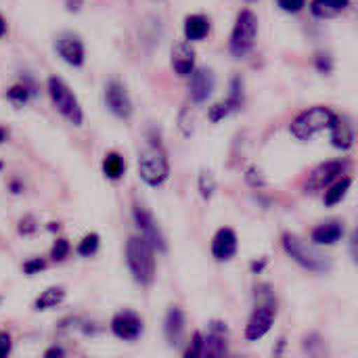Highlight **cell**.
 I'll return each mask as SVG.
<instances>
[{"label":"cell","mask_w":358,"mask_h":358,"mask_svg":"<svg viewBox=\"0 0 358 358\" xmlns=\"http://www.w3.org/2000/svg\"><path fill=\"white\" fill-rule=\"evenodd\" d=\"M126 264L141 285H151L155 279V248L141 235L126 241Z\"/></svg>","instance_id":"6da1fadb"},{"label":"cell","mask_w":358,"mask_h":358,"mask_svg":"<svg viewBox=\"0 0 358 358\" xmlns=\"http://www.w3.org/2000/svg\"><path fill=\"white\" fill-rule=\"evenodd\" d=\"M283 250L287 252V256H292L294 262H298L302 268H306L310 273H329L331 271V260L327 256H323L315 245L306 243L302 237H298L294 233L283 235Z\"/></svg>","instance_id":"7a4b0ae2"},{"label":"cell","mask_w":358,"mask_h":358,"mask_svg":"<svg viewBox=\"0 0 358 358\" xmlns=\"http://www.w3.org/2000/svg\"><path fill=\"white\" fill-rule=\"evenodd\" d=\"M48 96L52 107L73 126H82L84 124V111L82 105L78 103L73 90L59 78V76H50L48 78Z\"/></svg>","instance_id":"3957f363"},{"label":"cell","mask_w":358,"mask_h":358,"mask_svg":"<svg viewBox=\"0 0 358 358\" xmlns=\"http://www.w3.org/2000/svg\"><path fill=\"white\" fill-rule=\"evenodd\" d=\"M336 113L329 109V107H323V105H317V107H310L306 111H302L294 122H292V134L298 138V141H310L317 132L321 130H329L336 122Z\"/></svg>","instance_id":"277c9868"},{"label":"cell","mask_w":358,"mask_h":358,"mask_svg":"<svg viewBox=\"0 0 358 358\" xmlns=\"http://www.w3.org/2000/svg\"><path fill=\"white\" fill-rule=\"evenodd\" d=\"M138 174H141L143 182L149 187H159L168 180L170 166H168V157L159 145H151L138 155Z\"/></svg>","instance_id":"5b68a950"},{"label":"cell","mask_w":358,"mask_h":358,"mask_svg":"<svg viewBox=\"0 0 358 358\" xmlns=\"http://www.w3.org/2000/svg\"><path fill=\"white\" fill-rule=\"evenodd\" d=\"M256 36H258V17L250 8H243L237 15L235 27L231 34V52L235 57H245L252 50Z\"/></svg>","instance_id":"8992f818"},{"label":"cell","mask_w":358,"mask_h":358,"mask_svg":"<svg viewBox=\"0 0 358 358\" xmlns=\"http://www.w3.org/2000/svg\"><path fill=\"white\" fill-rule=\"evenodd\" d=\"M346 168H348V164L342 162V159H334V162L321 164L319 168L313 170V174L306 180V193H319V191L327 189L329 185H334L344 174Z\"/></svg>","instance_id":"52a82bcc"},{"label":"cell","mask_w":358,"mask_h":358,"mask_svg":"<svg viewBox=\"0 0 358 358\" xmlns=\"http://www.w3.org/2000/svg\"><path fill=\"white\" fill-rule=\"evenodd\" d=\"M132 216H134V222H136L141 235H143L157 252H166V250H168V243H166V237H164V233H162L157 220L153 218V214H151L147 208H143V206H134Z\"/></svg>","instance_id":"ba28073f"},{"label":"cell","mask_w":358,"mask_h":358,"mask_svg":"<svg viewBox=\"0 0 358 358\" xmlns=\"http://www.w3.org/2000/svg\"><path fill=\"white\" fill-rule=\"evenodd\" d=\"M105 105H107L109 113H113L120 120H128L132 115V101L128 96V90L117 80L107 82V86H105Z\"/></svg>","instance_id":"9c48e42d"},{"label":"cell","mask_w":358,"mask_h":358,"mask_svg":"<svg viewBox=\"0 0 358 358\" xmlns=\"http://www.w3.org/2000/svg\"><path fill=\"white\" fill-rule=\"evenodd\" d=\"M55 50L57 55L69 63L71 67H82L84 61H86V48H84V42L80 40V36H76L73 31H65L57 38L55 42Z\"/></svg>","instance_id":"30bf717a"},{"label":"cell","mask_w":358,"mask_h":358,"mask_svg":"<svg viewBox=\"0 0 358 358\" xmlns=\"http://www.w3.org/2000/svg\"><path fill=\"white\" fill-rule=\"evenodd\" d=\"M111 331L124 342H134L143 334V319L134 310H122L111 319Z\"/></svg>","instance_id":"8fae6325"},{"label":"cell","mask_w":358,"mask_h":358,"mask_svg":"<svg viewBox=\"0 0 358 358\" xmlns=\"http://www.w3.org/2000/svg\"><path fill=\"white\" fill-rule=\"evenodd\" d=\"M275 308L271 306V304H262V306H258L254 313H252V317H250V321H248V325H245V338L250 340V342H258L260 338H264L268 331H271V327H273V323H275Z\"/></svg>","instance_id":"7c38bea8"},{"label":"cell","mask_w":358,"mask_h":358,"mask_svg":"<svg viewBox=\"0 0 358 358\" xmlns=\"http://www.w3.org/2000/svg\"><path fill=\"white\" fill-rule=\"evenodd\" d=\"M237 254V235L233 229H218L212 239V256L218 262H227Z\"/></svg>","instance_id":"4fadbf2b"},{"label":"cell","mask_w":358,"mask_h":358,"mask_svg":"<svg viewBox=\"0 0 358 358\" xmlns=\"http://www.w3.org/2000/svg\"><path fill=\"white\" fill-rule=\"evenodd\" d=\"M172 69L178 76H191L195 69V50L191 46V40H182L174 44L172 48Z\"/></svg>","instance_id":"5bb4252c"},{"label":"cell","mask_w":358,"mask_h":358,"mask_svg":"<svg viewBox=\"0 0 358 358\" xmlns=\"http://www.w3.org/2000/svg\"><path fill=\"white\" fill-rule=\"evenodd\" d=\"M243 103V94H241V82L239 80H233L231 84V92L224 101L216 103L212 109H210V120L212 122H220L224 120L227 115H231L233 111H237Z\"/></svg>","instance_id":"9a60e30c"},{"label":"cell","mask_w":358,"mask_h":358,"mask_svg":"<svg viewBox=\"0 0 358 358\" xmlns=\"http://www.w3.org/2000/svg\"><path fill=\"white\" fill-rule=\"evenodd\" d=\"M189 90H191V99H193L195 103L208 101V96H210L212 90H214V76H212V71L206 69V67L193 69Z\"/></svg>","instance_id":"2e32d148"},{"label":"cell","mask_w":358,"mask_h":358,"mask_svg":"<svg viewBox=\"0 0 358 358\" xmlns=\"http://www.w3.org/2000/svg\"><path fill=\"white\" fill-rule=\"evenodd\" d=\"M164 334H166V340L172 344V346H178L182 336H185V313L180 308H170L168 315H166V323H164Z\"/></svg>","instance_id":"e0dca14e"},{"label":"cell","mask_w":358,"mask_h":358,"mask_svg":"<svg viewBox=\"0 0 358 358\" xmlns=\"http://www.w3.org/2000/svg\"><path fill=\"white\" fill-rule=\"evenodd\" d=\"M344 235V229H342V222L338 220H329V222H323L319 227L313 229V241L317 245H336Z\"/></svg>","instance_id":"ac0fdd59"},{"label":"cell","mask_w":358,"mask_h":358,"mask_svg":"<svg viewBox=\"0 0 358 358\" xmlns=\"http://www.w3.org/2000/svg\"><path fill=\"white\" fill-rule=\"evenodd\" d=\"M224 331L227 327H216V323L212 325V331L208 336H203V357H224L227 355V340H224Z\"/></svg>","instance_id":"d6986e66"},{"label":"cell","mask_w":358,"mask_h":358,"mask_svg":"<svg viewBox=\"0 0 358 358\" xmlns=\"http://www.w3.org/2000/svg\"><path fill=\"white\" fill-rule=\"evenodd\" d=\"M210 34V21L203 15H189L185 19V38L191 42H199Z\"/></svg>","instance_id":"ffe728a7"},{"label":"cell","mask_w":358,"mask_h":358,"mask_svg":"<svg viewBox=\"0 0 358 358\" xmlns=\"http://www.w3.org/2000/svg\"><path fill=\"white\" fill-rule=\"evenodd\" d=\"M331 130V145L338 147V149H350L352 143H355V132L350 128V124L342 117H336L334 126L329 128Z\"/></svg>","instance_id":"44dd1931"},{"label":"cell","mask_w":358,"mask_h":358,"mask_svg":"<svg viewBox=\"0 0 358 358\" xmlns=\"http://www.w3.org/2000/svg\"><path fill=\"white\" fill-rule=\"evenodd\" d=\"M350 187H352V178H350V176H340L334 185H329V187L325 189V197H323L325 206H327V208L338 206V203L348 195Z\"/></svg>","instance_id":"7402d4cb"},{"label":"cell","mask_w":358,"mask_h":358,"mask_svg":"<svg viewBox=\"0 0 358 358\" xmlns=\"http://www.w3.org/2000/svg\"><path fill=\"white\" fill-rule=\"evenodd\" d=\"M63 300H65V289H63V287H59V285L48 287V289H44V292L36 298V302H34V310L44 313V310H48V308L59 306Z\"/></svg>","instance_id":"603a6c76"},{"label":"cell","mask_w":358,"mask_h":358,"mask_svg":"<svg viewBox=\"0 0 358 358\" xmlns=\"http://www.w3.org/2000/svg\"><path fill=\"white\" fill-rule=\"evenodd\" d=\"M124 172H126V162H124V157H122L120 153H115V151L107 153L105 159H103V174H105L109 180H120V178L124 176Z\"/></svg>","instance_id":"cb8c5ba5"},{"label":"cell","mask_w":358,"mask_h":358,"mask_svg":"<svg viewBox=\"0 0 358 358\" xmlns=\"http://www.w3.org/2000/svg\"><path fill=\"white\" fill-rule=\"evenodd\" d=\"M348 4H350V0H313L310 8L317 17H336Z\"/></svg>","instance_id":"d4e9b609"},{"label":"cell","mask_w":358,"mask_h":358,"mask_svg":"<svg viewBox=\"0 0 358 358\" xmlns=\"http://www.w3.org/2000/svg\"><path fill=\"white\" fill-rule=\"evenodd\" d=\"M31 94H36V90H31L29 84H15L6 90V99L15 105H25L31 99Z\"/></svg>","instance_id":"484cf974"},{"label":"cell","mask_w":358,"mask_h":358,"mask_svg":"<svg viewBox=\"0 0 358 358\" xmlns=\"http://www.w3.org/2000/svg\"><path fill=\"white\" fill-rule=\"evenodd\" d=\"M99 245H101V237H99L96 233H88V235L80 241L78 254H80L82 258H90V256H94V254L99 252Z\"/></svg>","instance_id":"4316f807"},{"label":"cell","mask_w":358,"mask_h":358,"mask_svg":"<svg viewBox=\"0 0 358 358\" xmlns=\"http://www.w3.org/2000/svg\"><path fill=\"white\" fill-rule=\"evenodd\" d=\"M214 189H216V180H214V176L210 174V172H201L199 174V193H201V197L203 199H210L212 195H214Z\"/></svg>","instance_id":"83f0119b"},{"label":"cell","mask_w":358,"mask_h":358,"mask_svg":"<svg viewBox=\"0 0 358 358\" xmlns=\"http://www.w3.org/2000/svg\"><path fill=\"white\" fill-rule=\"evenodd\" d=\"M69 252H71L69 241H67V239H57L55 245H52V250H50V258H52L55 262H63V260L69 256Z\"/></svg>","instance_id":"f1b7e54d"},{"label":"cell","mask_w":358,"mask_h":358,"mask_svg":"<svg viewBox=\"0 0 358 358\" xmlns=\"http://www.w3.org/2000/svg\"><path fill=\"white\" fill-rule=\"evenodd\" d=\"M48 264H46V260L44 258H31V260H27V262H23V273L27 275V277H34V275H38V273H42L44 268H46Z\"/></svg>","instance_id":"f546056e"},{"label":"cell","mask_w":358,"mask_h":358,"mask_svg":"<svg viewBox=\"0 0 358 358\" xmlns=\"http://www.w3.org/2000/svg\"><path fill=\"white\" fill-rule=\"evenodd\" d=\"M17 231H19V235H23V237H29V235H34L36 231H38V224H36V218L34 216H23L21 220H19V224H17Z\"/></svg>","instance_id":"4dcf8cb0"},{"label":"cell","mask_w":358,"mask_h":358,"mask_svg":"<svg viewBox=\"0 0 358 358\" xmlns=\"http://www.w3.org/2000/svg\"><path fill=\"white\" fill-rule=\"evenodd\" d=\"M82 327V321L80 319H76V317H67V319H61L59 321V334H71V331H76V329H80Z\"/></svg>","instance_id":"1f68e13d"},{"label":"cell","mask_w":358,"mask_h":358,"mask_svg":"<svg viewBox=\"0 0 358 358\" xmlns=\"http://www.w3.org/2000/svg\"><path fill=\"white\" fill-rule=\"evenodd\" d=\"M185 357H203V336L201 334L193 336V342H191L189 350L185 352Z\"/></svg>","instance_id":"d6a6232c"},{"label":"cell","mask_w":358,"mask_h":358,"mask_svg":"<svg viewBox=\"0 0 358 358\" xmlns=\"http://www.w3.org/2000/svg\"><path fill=\"white\" fill-rule=\"evenodd\" d=\"M277 2L285 13H300L306 6V0H277Z\"/></svg>","instance_id":"836d02e7"},{"label":"cell","mask_w":358,"mask_h":358,"mask_svg":"<svg viewBox=\"0 0 358 358\" xmlns=\"http://www.w3.org/2000/svg\"><path fill=\"white\" fill-rule=\"evenodd\" d=\"M10 350H13V340H10V336L6 331H2L0 334V358L8 357Z\"/></svg>","instance_id":"e575fe53"},{"label":"cell","mask_w":358,"mask_h":358,"mask_svg":"<svg viewBox=\"0 0 358 358\" xmlns=\"http://www.w3.org/2000/svg\"><path fill=\"white\" fill-rule=\"evenodd\" d=\"M82 4H84V0H65V6L69 13H78L82 8Z\"/></svg>","instance_id":"d590c367"},{"label":"cell","mask_w":358,"mask_h":358,"mask_svg":"<svg viewBox=\"0 0 358 358\" xmlns=\"http://www.w3.org/2000/svg\"><path fill=\"white\" fill-rule=\"evenodd\" d=\"M44 357H46V358H50V357H65V350H63V348H57V346H55V348H48V350L44 352Z\"/></svg>","instance_id":"8d00e7d4"},{"label":"cell","mask_w":358,"mask_h":358,"mask_svg":"<svg viewBox=\"0 0 358 358\" xmlns=\"http://www.w3.org/2000/svg\"><path fill=\"white\" fill-rule=\"evenodd\" d=\"M8 189H10V193H21V180H10V185H8Z\"/></svg>","instance_id":"74e56055"},{"label":"cell","mask_w":358,"mask_h":358,"mask_svg":"<svg viewBox=\"0 0 358 358\" xmlns=\"http://www.w3.org/2000/svg\"><path fill=\"white\" fill-rule=\"evenodd\" d=\"M6 34V21H4V17L0 15V38Z\"/></svg>","instance_id":"f35d334b"},{"label":"cell","mask_w":358,"mask_h":358,"mask_svg":"<svg viewBox=\"0 0 358 358\" xmlns=\"http://www.w3.org/2000/svg\"><path fill=\"white\" fill-rule=\"evenodd\" d=\"M48 231H52V233H55V231H59V222H50Z\"/></svg>","instance_id":"ab89813d"},{"label":"cell","mask_w":358,"mask_h":358,"mask_svg":"<svg viewBox=\"0 0 358 358\" xmlns=\"http://www.w3.org/2000/svg\"><path fill=\"white\" fill-rule=\"evenodd\" d=\"M4 141H6V130L0 128V143H4Z\"/></svg>","instance_id":"60d3db41"},{"label":"cell","mask_w":358,"mask_h":358,"mask_svg":"<svg viewBox=\"0 0 358 358\" xmlns=\"http://www.w3.org/2000/svg\"><path fill=\"white\" fill-rule=\"evenodd\" d=\"M0 170H2V162H0Z\"/></svg>","instance_id":"b9f144b4"},{"label":"cell","mask_w":358,"mask_h":358,"mask_svg":"<svg viewBox=\"0 0 358 358\" xmlns=\"http://www.w3.org/2000/svg\"><path fill=\"white\" fill-rule=\"evenodd\" d=\"M0 304H2V298H0Z\"/></svg>","instance_id":"7bdbcfd3"}]
</instances>
